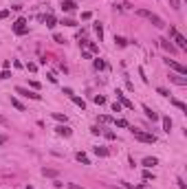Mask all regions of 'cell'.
Wrapping results in <instances>:
<instances>
[{"mask_svg":"<svg viewBox=\"0 0 187 189\" xmlns=\"http://www.w3.org/2000/svg\"><path fill=\"white\" fill-rule=\"evenodd\" d=\"M132 136L137 138V141H143V143H156V136L150 134V132H143V130H137V127H132Z\"/></svg>","mask_w":187,"mask_h":189,"instance_id":"cell-1","label":"cell"},{"mask_svg":"<svg viewBox=\"0 0 187 189\" xmlns=\"http://www.w3.org/2000/svg\"><path fill=\"white\" fill-rule=\"evenodd\" d=\"M169 37H172V40L176 42V44H174L176 48H183V51L187 48V40H185V35H180V33L174 29V26H169Z\"/></svg>","mask_w":187,"mask_h":189,"instance_id":"cell-2","label":"cell"},{"mask_svg":"<svg viewBox=\"0 0 187 189\" xmlns=\"http://www.w3.org/2000/svg\"><path fill=\"white\" fill-rule=\"evenodd\" d=\"M165 64L169 66V68H174V70H176L178 75H183V77L187 75V66H183V64H178L176 59H169V57H167V59H165Z\"/></svg>","mask_w":187,"mask_h":189,"instance_id":"cell-3","label":"cell"},{"mask_svg":"<svg viewBox=\"0 0 187 189\" xmlns=\"http://www.w3.org/2000/svg\"><path fill=\"white\" fill-rule=\"evenodd\" d=\"M13 31L18 33V35H24V33L29 31V29H27V20L24 18H18V20H15V24H13Z\"/></svg>","mask_w":187,"mask_h":189,"instance_id":"cell-4","label":"cell"},{"mask_svg":"<svg viewBox=\"0 0 187 189\" xmlns=\"http://www.w3.org/2000/svg\"><path fill=\"white\" fill-rule=\"evenodd\" d=\"M15 92H18V94H24V97H31V99H35V101H40V99H42L38 92L29 90V88H22V86H18V88H15Z\"/></svg>","mask_w":187,"mask_h":189,"instance_id":"cell-5","label":"cell"},{"mask_svg":"<svg viewBox=\"0 0 187 189\" xmlns=\"http://www.w3.org/2000/svg\"><path fill=\"white\" fill-rule=\"evenodd\" d=\"M158 42H161V46H163V48H165V51H169V53H176V51H178V48H176V46H174V44H172V42H169V40H167V37H161V40H158Z\"/></svg>","mask_w":187,"mask_h":189,"instance_id":"cell-6","label":"cell"},{"mask_svg":"<svg viewBox=\"0 0 187 189\" xmlns=\"http://www.w3.org/2000/svg\"><path fill=\"white\" fill-rule=\"evenodd\" d=\"M117 97H119V103H121V105H126V108H130V110L134 108V103L130 101V99H128V97H126L123 92H119V90H117Z\"/></svg>","mask_w":187,"mask_h":189,"instance_id":"cell-7","label":"cell"},{"mask_svg":"<svg viewBox=\"0 0 187 189\" xmlns=\"http://www.w3.org/2000/svg\"><path fill=\"white\" fill-rule=\"evenodd\" d=\"M148 20H150V22H152L154 26H158V29H163V26H165V22H163L161 18H158L156 13H150V18H148Z\"/></svg>","mask_w":187,"mask_h":189,"instance_id":"cell-8","label":"cell"},{"mask_svg":"<svg viewBox=\"0 0 187 189\" xmlns=\"http://www.w3.org/2000/svg\"><path fill=\"white\" fill-rule=\"evenodd\" d=\"M169 79H172L174 84H178V86H187V79L183 75H169Z\"/></svg>","mask_w":187,"mask_h":189,"instance_id":"cell-9","label":"cell"},{"mask_svg":"<svg viewBox=\"0 0 187 189\" xmlns=\"http://www.w3.org/2000/svg\"><path fill=\"white\" fill-rule=\"evenodd\" d=\"M75 7H77V4L73 2V0H62V9H64V11H75Z\"/></svg>","mask_w":187,"mask_h":189,"instance_id":"cell-10","label":"cell"},{"mask_svg":"<svg viewBox=\"0 0 187 189\" xmlns=\"http://www.w3.org/2000/svg\"><path fill=\"white\" fill-rule=\"evenodd\" d=\"M143 112L148 114V119H152V121H156V119H158V114H156L154 110L150 108V105H143Z\"/></svg>","mask_w":187,"mask_h":189,"instance_id":"cell-11","label":"cell"},{"mask_svg":"<svg viewBox=\"0 0 187 189\" xmlns=\"http://www.w3.org/2000/svg\"><path fill=\"white\" fill-rule=\"evenodd\" d=\"M55 130H57V134H60V136H71V134H73L71 127H66V125H60V127H55Z\"/></svg>","mask_w":187,"mask_h":189,"instance_id":"cell-12","label":"cell"},{"mask_svg":"<svg viewBox=\"0 0 187 189\" xmlns=\"http://www.w3.org/2000/svg\"><path fill=\"white\" fill-rule=\"evenodd\" d=\"M163 130H165L167 134H169V130H172V119H169V116H163Z\"/></svg>","mask_w":187,"mask_h":189,"instance_id":"cell-13","label":"cell"},{"mask_svg":"<svg viewBox=\"0 0 187 189\" xmlns=\"http://www.w3.org/2000/svg\"><path fill=\"white\" fill-rule=\"evenodd\" d=\"M156 163H158V160H156L154 156H148V158H143V165H145V167H154Z\"/></svg>","mask_w":187,"mask_h":189,"instance_id":"cell-14","label":"cell"},{"mask_svg":"<svg viewBox=\"0 0 187 189\" xmlns=\"http://www.w3.org/2000/svg\"><path fill=\"white\" fill-rule=\"evenodd\" d=\"M11 105H13L15 110H20V112H24V105H22V103H20V101H18L15 97H11Z\"/></svg>","mask_w":187,"mask_h":189,"instance_id":"cell-15","label":"cell"},{"mask_svg":"<svg viewBox=\"0 0 187 189\" xmlns=\"http://www.w3.org/2000/svg\"><path fill=\"white\" fill-rule=\"evenodd\" d=\"M71 99H73V103H77V105H79V108H82V110L86 108V101H84V99H79V97H75V94H71Z\"/></svg>","mask_w":187,"mask_h":189,"instance_id":"cell-16","label":"cell"},{"mask_svg":"<svg viewBox=\"0 0 187 189\" xmlns=\"http://www.w3.org/2000/svg\"><path fill=\"white\" fill-rule=\"evenodd\" d=\"M75 158L79 160V163H84V165H88V156H86V154H84V152H77V154H75Z\"/></svg>","mask_w":187,"mask_h":189,"instance_id":"cell-17","label":"cell"},{"mask_svg":"<svg viewBox=\"0 0 187 189\" xmlns=\"http://www.w3.org/2000/svg\"><path fill=\"white\" fill-rule=\"evenodd\" d=\"M172 103H174V105H176V108H178V110H183V112H187V105H185L183 101H178V99H172Z\"/></svg>","mask_w":187,"mask_h":189,"instance_id":"cell-18","label":"cell"},{"mask_svg":"<svg viewBox=\"0 0 187 189\" xmlns=\"http://www.w3.org/2000/svg\"><path fill=\"white\" fill-rule=\"evenodd\" d=\"M115 42H117V46H126V44H128V40H126V37H121V35H115Z\"/></svg>","mask_w":187,"mask_h":189,"instance_id":"cell-19","label":"cell"},{"mask_svg":"<svg viewBox=\"0 0 187 189\" xmlns=\"http://www.w3.org/2000/svg\"><path fill=\"white\" fill-rule=\"evenodd\" d=\"M95 154H97V156H108V149L106 147H95Z\"/></svg>","mask_w":187,"mask_h":189,"instance_id":"cell-20","label":"cell"},{"mask_svg":"<svg viewBox=\"0 0 187 189\" xmlns=\"http://www.w3.org/2000/svg\"><path fill=\"white\" fill-rule=\"evenodd\" d=\"M150 13L152 11H148V9H137V15H141V18H150Z\"/></svg>","mask_w":187,"mask_h":189,"instance_id":"cell-21","label":"cell"},{"mask_svg":"<svg viewBox=\"0 0 187 189\" xmlns=\"http://www.w3.org/2000/svg\"><path fill=\"white\" fill-rule=\"evenodd\" d=\"M42 174H44V176H51V178H55V176H57V171H55V169H46V167H44V169H42Z\"/></svg>","mask_w":187,"mask_h":189,"instance_id":"cell-22","label":"cell"},{"mask_svg":"<svg viewBox=\"0 0 187 189\" xmlns=\"http://www.w3.org/2000/svg\"><path fill=\"white\" fill-rule=\"evenodd\" d=\"M46 26H55V15H53V13L46 15Z\"/></svg>","mask_w":187,"mask_h":189,"instance_id":"cell-23","label":"cell"},{"mask_svg":"<svg viewBox=\"0 0 187 189\" xmlns=\"http://www.w3.org/2000/svg\"><path fill=\"white\" fill-rule=\"evenodd\" d=\"M95 31H97V35H99V40H101V35H104V26H101L99 22H95Z\"/></svg>","mask_w":187,"mask_h":189,"instance_id":"cell-24","label":"cell"},{"mask_svg":"<svg viewBox=\"0 0 187 189\" xmlns=\"http://www.w3.org/2000/svg\"><path fill=\"white\" fill-rule=\"evenodd\" d=\"M95 68H97V70H101V68H106V64H104V59H95Z\"/></svg>","mask_w":187,"mask_h":189,"instance_id":"cell-25","label":"cell"},{"mask_svg":"<svg viewBox=\"0 0 187 189\" xmlns=\"http://www.w3.org/2000/svg\"><path fill=\"white\" fill-rule=\"evenodd\" d=\"M115 125H117V127H128V121H126V119H117Z\"/></svg>","mask_w":187,"mask_h":189,"instance_id":"cell-26","label":"cell"},{"mask_svg":"<svg viewBox=\"0 0 187 189\" xmlns=\"http://www.w3.org/2000/svg\"><path fill=\"white\" fill-rule=\"evenodd\" d=\"M53 119H57V121H64V123H66V114H62V112H55V114H53Z\"/></svg>","mask_w":187,"mask_h":189,"instance_id":"cell-27","label":"cell"},{"mask_svg":"<svg viewBox=\"0 0 187 189\" xmlns=\"http://www.w3.org/2000/svg\"><path fill=\"white\" fill-rule=\"evenodd\" d=\"M62 24L64 26H77V22L75 20H62Z\"/></svg>","mask_w":187,"mask_h":189,"instance_id":"cell-28","label":"cell"},{"mask_svg":"<svg viewBox=\"0 0 187 189\" xmlns=\"http://www.w3.org/2000/svg\"><path fill=\"white\" fill-rule=\"evenodd\" d=\"M143 178L145 180H154V174H152V171H143Z\"/></svg>","mask_w":187,"mask_h":189,"instance_id":"cell-29","label":"cell"},{"mask_svg":"<svg viewBox=\"0 0 187 189\" xmlns=\"http://www.w3.org/2000/svg\"><path fill=\"white\" fill-rule=\"evenodd\" d=\"M156 92H158V94H163V97H169V92L165 90V88H156Z\"/></svg>","mask_w":187,"mask_h":189,"instance_id":"cell-30","label":"cell"},{"mask_svg":"<svg viewBox=\"0 0 187 189\" xmlns=\"http://www.w3.org/2000/svg\"><path fill=\"white\" fill-rule=\"evenodd\" d=\"M95 103H99V105H101V103H106V99L101 97V94H97V97H95Z\"/></svg>","mask_w":187,"mask_h":189,"instance_id":"cell-31","label":"cell"},{"mask_svg":"<svg viewBox=\"0 0 187 189\" xmlns=\"http://www.w3.org/2000/svg\"><path fill=\"white\" fill-rule=\"evenodd\" d=\"M169 2H172L174 9H180V0H169Z\"/></svg>","mask_w":187,"mask_h":189,"instance_id":"cell-32","label":"cell"},{"mask_svg":"<svg viewBox=\"0 0 187 189\" xmlns=\"http://www.w3.org/2000/svg\"><path fill=\"white\" fill-rule=\"evenodd\" d=\"M7 77H11L9 70H2V73H0V79H7Z\"/></svg>","mask_w":187,"mask_h":189,"instance_id":"cell-33","label":"cell"},{"mask_svg":"<svg viewBox=\"0 0 187 189\" xmlns=\"http://www.w3.org/2000/svg\"><path fill=\"white\" fill-rule=\"evenodd\" d=\"M53 37H55V42H57V44H64V37H62V35H57V33H55Z\"/></svg>","mask_w":187,"mask_h":189,"instance_id":"cell-34","label":"cell"},{"mask_svg":"<svg viewBox=\"0 0 187 189\" xmlns=\"http://www.w3.org/2000/svg\"><path fill=\"white\" fill-rule=\"evenodd\" d=\"M68 187H71V189H84L82 185H77V182H68Z\"/></svg>","mask_w":187,"mask_h":189,"instance_id":"cell-35","label":"cell"},{"mask_svg":"<svg viewBox=\"0 0 187 189\" xmlns=\"http://www.w3.org/2000/svg\"><path fill=\"white\" fill-rule=\"evenodd\" d=\"M112 110H115V112H121V103H112Z\"/></svg>","mask_w":187,"mask_h":189,"instance_id":"cell-36","label":"cell"},{"mask_svg":"<svg viewBox=\"0 0 187 189\" xmlns=\"http://www.w3.org/2000/svg\"><path fill=\"white\" fill-rule=\"evenodd\" d=\"M176 182H178V189H187V185H185V182H183V180H180V178H178Z\"/></svg>","mask_w":187,"mask_h":189,"instance_id":"cell-37","label":"cell"},{"mask_svg":"<svg viewBox=\"0 0 187 189\" xmlns=\"http://www.w3.org/2000/svg\"><path fill=\"white\" fill-rule=\"evenodd\" d=\"M123 187H126V189H137V187L132 185V182H123Z\"/></svg>","mask_w":187,"mask_h":189,"instance_id":"cell-38","label":"cell"},{"mask_svg":"<svg viewBox=\"0 0 187 189\" xmlns=\"http://www.w3.org/2000/svg\"><path fill=\"white\" fill-rule=\"evenodd\" d=\"M0 123H2V125H7V123H9V121H7V116H2V114H0Z\"/></svg>","mask_w":187,"mask_h":189,"instance_id":"cell-39","label":"cell"},{"mask_svg":"<svg viewBox=\"0 0 187 189\" xmlns=\"http://www.w3.org/2000/svg\"><path fill=\"white\" fill-rule=\"evenodd\" d=\"M2 143H7V136H4V134H0V145H2Z\"/></svg>","mask_w":187,"mask_h":189,"instance_id":"cell-40","label":"cell"},{"mask_svg":"<svg viewBox=\"0 0 187 189\" xmlns=\"http://www.w3.org/2000/svg\"><path fill=\"white\" fill-rule=\"evenodd\" d=\"M27 189H33V187H27Z\"/></svg>","mask_w":187,"mask_h":189,"instance_id":"cell-41","label":"cell"}]
</instances>
